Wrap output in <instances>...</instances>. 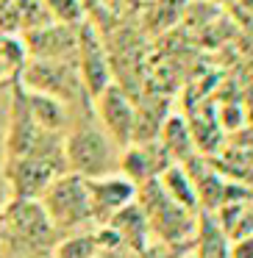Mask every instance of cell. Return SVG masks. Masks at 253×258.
<instances>
[{"label":"cell","mask_w":253,"mask_h":258,"mask_svg":"<svg viewBox=\"0 0 253 258\" xmlns=\"http://www.w3.org/2000/svg\"><path fill=\"white\" fill-rule=\"evenodd\" d=\"M86 191H89L92 222H97V225H106L123 206L136 200V186L120 172L100 175V178H86Z\"/></svg>","instance_id":"cell-10"},{"label":"cell","mask_w":253,"mask_h":258,"mask_svg":"<svg viewBox=\"0 0 253 258\" xmlns=\"http://www.w3.org/2000/svg\"><path fill=\"white\" fill-rule=\"evenodd\" d=\"M28 92V89H25ZM28 106H31V117L42 131H53V134H67V128L73 125V114L70 106L56 97L39 95V92H28Z\"/></svg>","instance_id":"cell-15"},{"label":"cell","mask_w":253,"mask_h":258,"mask_svg":"<svg viewBox=\"0 0 253 258\" xmlns=\"http://www.w3.org/2000/svg\"><path fill=\"white\" fill-rule=\"evenodd\" d=\"M106 225L120 236L123 247L134 250L136 255L150 244V225H147V217H145V211L139 208V203H136V200L128 203V206H123Z\"/></svg>","instance_id":"cell-13"},{"label":"cell","mask_w":253,"mask_h":258,"mask_svg":"<svg viewBox=\"0 0 253 258\" xmlns=\"http://www.w3.org/2000/svg\"><path fill=\"white\" fill-rule=\"evenodd\" d=\"M159 145L167 150V156L175 164H186L197 156V145H195V136H192V128L181 117H167L162 122V128H159Z\"/></svg>","instance_id":"cell-14"},{"label":"cell","mask_w":253,"mask_h":258,"mask_svg":"<svg viewBox=\"0 0 253 258\" xmlns=\"http://www.w3.org/2000/svg\"><path fill=\"white\" fill-rule=\"evenodd\" d=\"M100 252L95 233H78V236H64L56 241L50 250L53 258H95Z\"/></svg>","instance_id":"cell-19"},{"label":"cell","mask_w":253,"mask_h":258,"mask_svg":"<svg viewBox=\"0 0 253 258\" xmlns=\"http://www.w3.org/2000/svg\"><path fill=\"white\" fill-rule=\"evenodd\" d=\"M3 225H6L9 244L23 255L42 258L59 241V230L50 225L39 200H12Z\"/></svg>","instance_id":"cell-3"},{"label":"cell","mask_w":253,"mask_h":258,"mask_svg":"<svg viewBox=\"0 0 253 258\" xmlns=\"http://www.w3.org/2000/svg\"><path fill=\"white\" fill-rule=\"evenodd\" d=\"M3 172H6V180L12 186V200H39V195L62 172H67V167L59 161H50V158L23 156L6 158Z\"/></svg>","instance_id":"cell-8"},{"label":"cell","mask_w":253,"mask_h":258,"mask_svg":"<svg viewBox=\"0 0 253 258\" xmlns=\"http://www.w3.org/2000/svg\"><path fill=\"white\" fill-rule=\"evenodd\" d=\"M170 164H175V161L167 156V150L159 145V139L131 142L128 147L120 150V169L117 172L125 175L134 186H139V183H145V180H150V178H159Z\"/></svg>","instance_id":"cell-12"},{"label":"cell","mask_w":253,"mask_h":258,"mask_svg":"<svg viewBox=\"0 0 253 258\" xmlns=\"http://www.w3.org/2000/svg\"><path fill=\"white\" fill-rule=\"evenodd\" d=\"M231 241L225 239V233L220 230L214 214L197 211V233H195V258H228Z\"/></svg>","instance_id":"cell-17"},{"label":"cell","mask_w":253,"mask_h":258,"mask_svg":"<svg viewBox=\"0 0 253 258\" xmlns=\"http://www.w3.org/2000/svg\"><path fill=\"white\" fill-rule=\"evenodd\" d=\"M42 128L31 117L28 92L23 89L17 78L12 86V108H9V134H6V158H23L36 145Z\"/></svg>","instance_id":"cell-11"},{"label":"cell","mask_w":253,"mask_h":258,"mask_svg":"<svg viewBox=\"0 0 253 258\" xmlns=\"http://www.w3.org/2000/svg\"><path fill=\"white\" fill-rule=\"evenodd\" d=\"M92 103H95V119L114 139V145L120 150L128 147L134 142V128H136V106L128 97V92L112 81L100 95L92 97Z\"/></svg>","instance_id":"cell-7"},{"label":"cell","mask_w":253,"mask_h":258,"mask_svg":"<svg viewBox=\"0 0 253 258\" xmlns=\"http://www.w3.org/2000/svg\"><path fill=\"white\" fill-rule=\"evenodd\" d=\"M28 58H50V61H70L78 50V25L45 23L23 34Z\"/></svg>","instance_id":"cell-9"},{"label":"cell","mask_w":253,"mask_h":258,"mask_svg":"<svg viewBox=\"0 0 253 258\" xmlns=\"http://www.w3.org/2000/svg\"><path fill=\"white\" fill-rule=\"evenodd\" d=\"M39 206L45 208L50 225L59 233L75 230L81 225L92 222L89 208V191H86V178L75 172H62L45 191L39 195Z\"/></svg>","instance_id":"cell-4"},{"label":"cell","mask_w":253,"mask_h":258,"mask_svg":"<svg viewBox=\"0 0 253 258\" xmlns=\"http://www.w3.org/2000/svg\"><path fill=\"white\" fill-rule=\"evenodd\" d=\"M45 12L50 14V20L67 25H81L86 20V9L81 0H39Z\"/></svg>","instance_id":"cell-20"},{"label":"cell","mask_w":253,"mask_h":258,"mask_svg":"<svg viewBox=\"0 0 253 258\" xmlns=\"http://www.w3.org/2000/svg\"><path fill=\"white\" fill-rule=\"evenodd\" d=\"M136 203L145 211L150 236H156L162 244L173 247H192L197 233V211L178 206L167 191L162 189L159 178H150L136 186Z\"/></svg>","instance_id":"cell-2"},{"label":"cell","mask_w":253,"mask_h":258,"mask_svg":"<svg viewBox=\"0 0 253 258\" xmlns=\"http://www.w3.org/2000/svg\"><path fill=\"white\" fill-rule=\"evenodd\" d=\"M64 164L67 172L81 178H100L120 169V147L103 131L95 117H81L64 134Z\"/></svg>","instance_id":"cell-1"},{"label":"cell","mask_w":253,"mask_h":258,"mask_svg":"<svg viewBox=\"0 0 253 258\" xmlns=\"http://www.w3.org/2000/svg\"><path fill=\"white\" fill-rule=\"evenodd\" d=\"M114 255H117V252H106V250H100L95 258H114Z\"/></svg>","instance_id":"cell-22"},{"label":"cell","mask_w":253,"mask_h":258,"mask_svg":"<svg viewBox=\"0 0 253 258\" xmlns=\"http://www.w3.org/2000/svg\"><path fill=\"white\" fill-rule=\"evenodd\" d=\"M159 183L167 191V197H173L178 206L189 208V211H200L197 206V195H195V183H192L189 172H186L181 164H170L162 175H159Z\"/></svg>","instance_id":"cell-18"},{"label":"cell","mask_w":253,"mask_h":258,"mask_svg":"<svg viewBox=\"0 0 253 258\" xmlns=\"http://www.w3.org/2000/svg\"><path fill=\"white\" fill-rule=\"evenodd\" d=\"M228 258H253V233L242 236V239L231 241Z\"/></svg>","instance_id":"cell-21"},{"label":"cell","mask_w":253,"mask_h":258,"mask_svg":"<svg viewBox=\"0 0 253 258\" xmlns=\"http://www.w3.org/2000/svg\"><path fill=\"white\" fill-rule=\"evenodd\" d=\"M42 258H45V255H42Z\"/></svg>","instance_id":"cell-23"},{"label":"cell","mask_w":253,"mask_h":258,"mask_svg":"<svg viewBox=\"0 0 253 258\" xmlns=\"http://www.w3.org/2000/svg\"><path fill=\"white\" fill-rule=\"evenodd\" d=\"M214 214H217L214 219H217L220 230L225 233L228 241H236V239H242V236L253 233V197L223 203Z\"/></svg>","instance_id":"cell-16"},{"label":"cell","mask_w":253,"mask_h":258,"mask_svg":"<svg viewBox=\"0 0 253 258\" xmlns=\"http://www.w3.org/2000/svg\"><path fill=\"white\" fill-rule=\"evenodd\" d=\"M75 64H78V75L84 84L86 97H95L112 84V58L106 53V42H103L100 31L95 28L89 17L78 25V50H75Z\"/></svg>","instance_id":"cell-6"},{"label":"cell","mask_w":253,"mask_h":258,"mask_svg":"<svg viewBox=\"0 0 253 258\" xmlns=\"http://www.w3.org/2000/svg\"><path fill=\"white\" fill-rule=\"evenodd\" d=\"M17 81L23 84V89L56 97V100L67 103V106H73V103H78V100H89L86 92H84V84H81L75 58H70V61L28 58V64H25L23 73L17 75Z\"/></svg>","instance_id":"cell-5"}]
</instances>
